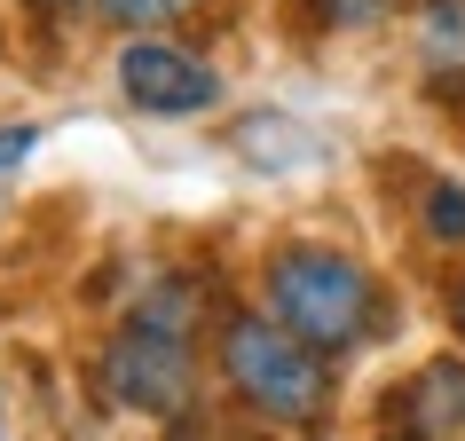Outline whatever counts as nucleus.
<instances>
[{
    "label": "nucleus",
    "mask_w": 465,
    "mask_h": 441,
    "mask_svg": "<svg viewBox=\"0 0 465 441\" xmlns=\"http://www.w3.org/2000/svg\"><path fill=\"white\" fill-rule=\"evenodd\" d=\"M261 292H269V316L323 355H347L379 331V284L331 245H276Z\"/></svg>",
    "instance_id": "1"
},
{
    "label": "nucleus",
    "mask_w": 465,
    "mask_h": 441,
    "mask_svg": "<svg viewBox=\"0 0 465 441\" xmlns=\"http://www.w3.org/2000/svg\"><path fill=\"white\" fill-rule=\"evenodd\" d=\"M221 370H229L237 402L261 410V417L308 426V417L331 410V363H323V347H308L300 331H284L269 316H237L221 331Z\"/></svg>",
    "instance_id": "2"
},
{
    "label": "nucleus",
    "mask_w": 465,
    "mask_h": 441,
    "mask_svg": "<svg viewBox=\"0 0 465 441\" xmlns=\"http://www.w3.org/2000/svg\"><path fill=\"white\" fill-rule=\"evenodd\" d=\"M103 387H111V402L150 417L190 402V292L182 284H158L134 308V323L103 347Z\"/></svg>",
    "instance_id": "3"
},
{
    "label": "nucleus",
    "mask_w": 465,
    "mask_h": 441,
    "mask_svg": "<svg viewBox=\"0 0 465 441\" xmlns=\"http://www.w3.org/2000/svg\"><path fill=\"white\" fill-rule=\"evenodd\" d=\"M119 87H126V103H143L158 119H190V111H213L221 103L213 64H197V55L166 48V40H134L119 55Z\"/></svg>",
    "instance_id": "4"
},
{
    "label": "nucleus",
    "mask_w": 465,
    "mask_h": 441,
    "mask_svg": "<svg viewBox=\"0 0 465 441\" xmlns=\"http://www.w3.org/2000/svg\"><path fill=\"white\" fill-rule=\"evenodd\" d=\"M402 426H411L418 441H465V363H426L402 387Z\"/></svg>",
    "instance_id": "5"
},
{
    "label": "nucleus",
    "mask_w": 465,
    "mask_h": 441,
    "mask_svg": "<svg viewBox=\"0 0 465 441\" xmlns=\"http://www.w3.org/2000/svg\"><path fill=\"white\" fill-rule=\"evenodd\" d=\"M418 55L434 79H465V0H426L418 8Z\"/></svg>",
    "instance_id": "6"
},
{
    "label": "nucleus",
    "mask_w": 465,
    "mask_h": 441,
    "mask_svg": "<svg viewBox=\"0 0 465 441\" xmlns=\"http://www.w3.org/2000/svg\"><path fill=\"white\" fill-rule=\"evenodd\" d=\"M182 8H197V0H95V16L119 24V32H150V24H166V16H182Z\"/></svg>",
    "instance_id": "7"
},
{
    "label": "nucleus",
    "mask_w": 465,
    "mask_h": 441,
    "mask_svg": "<svg viewBox=\"0 0 465 441\" xmlns=\"http://www.w3.org/2000/svg\"><path fill=\"white\" fill-rule=\"evenodd\" d=\"M394 0H308V16H316L323 32H363V24H379Z\"/></svg>",
    "instance_id": "8"
},
{
    "label": "nucleus",
    "mask_w": 465,
    "mask_h": 441,
    "mask_svg": "<svg viewBox=\"0 0 465 441\" xmlns=\"http://www.w3.org/2000/svg\"><path fill=\"white\" fill-rule=\"evenodd\" d=\"M426 229H434L441 245H458V237H465V190H458V181H434V190H426Z\"/></svg>",
    "instance_id": "9"
},
{
    "label": "nucleus",
    "mask_w": 465,
    "mask_h": 441,
    "mask_svg": "<svg viewBox=\"0 0 465 441\" xmlns=\"http://www.w3.org/2000/svg\"><path fill=\"white\" fill-rule=\"evenodd\" d=\"M32 142H40V134H32V126H0V197L16 190V173H25Z\"/></svg>",
    "instance_id": "10"
},
{
    "label": "nucleus",
    "mask_w": 465,
    "mask_h": 441,
    "mask_svg": "<svg viewBox=\"0 0 465 441\" xmlns=\"http://www.w3.org/2000/svg\"><path fill=\"white\" fill-rule=\"evenodd\" d=\"M450 323H458V339H465V284H458V299H450Z\"/></svg>",
    "instance_id": "11"
},
{
    "label": "nucleus",
    "mask_w": 465,
    "mask_h": 441,
    "mask_svg": "<svg viewBox=\"0 0 465 441\" xmlns=\"http://www.w3.org/2000/svg\"><path fill=\"white\" fill-rule=\"evenodd\" d=\"M25 8H40V16H64V8H72V0H25Z\"/></svg>",
    "instance_id": "12"
},
{
    "label": "nucleus",
    "mask_w": 465,
    "mask_h": 441,
    "mask_svg": "<svg viewBox=\"0 0 465 441\" xmlns=\"http://www.w3.org/2000/svg\"><path fill=\"white\" fill-rule=\"evenodd\" d=\"M411 441H418V434H411Z\"/></svg>",
    "instance_id": "13"
}]
</instances>
